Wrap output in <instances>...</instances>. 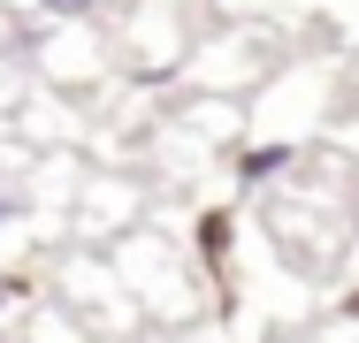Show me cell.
I'll return each mask as SVG.
<instances>
[{
    "label": "cell",
    "mask_w": 359,
    "mask_h": 343,
    "mask_svg": "<svg viewBox=\"0 0 359 343\" xmlns=\"http://www.w3.org/2000/svg\"><path fill=\"white\" fill-rule=\"evenodd\" d=\"M84 160L76 153H8L0 145V260H39L69 237V199Z\"/></svg>",
    "instance_id": "cell-1"
},
{
    "label": "cell",
    "mask_w": 359,
    "mask_h": 343,
    "mask_svg": "<svg viewBox=\"0 0 359 343\" xmlns=\"http://www.w3.org/2000/svg\"><path fill=\"white\" fill-rule=\"evenodd\" d=\"M107 260H115V274H123V290H130V305H138L145 328H191V321L215 313L207 282L191 267V244H184L168 221L130 229L123 244H107Z\"/></svg>",
    "instance_id": "cell-2"
},
{
    "label": "cell",
    "mask_w": 359,
    "mask_h": 343,
    "mask_svg": "<svg viewBox=\"0 0 359 343\" xmlns=\"http://www.w3.org/2000/svg\"><path fill=\"white\" fill-rule=\"evenodd\" d=\"M46 290H54L100 343L145 336V321H138V305H130V290H123V274H115V260L92 252V244H54V252H46Z\"/></svg>",
    "instance_id": "cell-3"
},
{
    "label": "cell",
    "mask_w": 359,
    "mask_h": 343,
    "mask_svg": "<svg viewBox=\"0 0 359 343\" xmlns=\"http://www.w3.org/2000/svg\"><path fill=\"white\" fill-rule=\"evenodd\" d=\"M153 221V191H145L138 168H84L76 176V199H69V244H92V252H107V244H123L130 229Z\"/></svg>",
    "instance_id": "cell-4"
},
{
    "label": "cell",
    "mask_w": 359,
    "mask_h": 343,
    "mask_svg": "<svg viewBox=\"0 0 359 343\" xmlns=\"http://www.w3.org/2000/svg\"><path fill=\"white\" fill-rule=\"evenodd\" d=\"M8 343H100V336L76 321V313L62 305V298H54V290H46V298H39V305H31V313L8 328Z\"/></svg>",
    "instance_id": "cell-5"
},
{
    "label": "cell",
    "mask_w": 359,
    "mask_h": 343,
    "mask_svg": "<svg viewBox=\"0 0 359 343\" xmlns=\"http://www.w3.org/2000/svg\"><path fill=\"white\" fill-rule=\"evenodd\" d=\"M0 8H15L31 23H107L123 0H0Z\"/></svg>",
    "instance_id": "cell-6"
},
{
    "label": "cell",
    "mask_w": 359,
    "mask_h": 343,
    "mask_svg": "<svg viewBox=\"0 0 359 343\" xmlns=\"http://www.w3.org/2000/svg\"><path fill=\"white\" fill-rule=\"evenodd\" d=\"M130 343H237V328L222 321V313H207V321H191V328H145V336Z\"/></svg>",
    "instance_id": "cell-7"
},
{
    "label": "cell",
    "mask_w": 359,
    "mask_h": 343,
    "mask_svg": "<svg viewBox=\"0 0 359 343\" xmlns=\"http://www.w3.org/2000/svg\"><path fill=\"white\" fill-rule=\"evenodd\" d=\"M344 107H359V46L344 54Z\"/></svg>",
    "instance_id": "cell-8"
},
{
    "label": "cell",
    "mask_w": 359,
    "mask_h": 343,
    "mask_svg": "<svg viewBox=\"0 0 359 343\" xmlns=\"http://www.w3.org/2000/svg\"><path fill=\"white\" fill-rule=\"evenodd\" d=\"M138 8H191V15H215L207 0H138Z\"/></svg>",
    "instance_id": "cell-9"
},
{
    "label": "cell",
    "mask_w": 359,
    "mask_h": 343,
    "mask_svg": "<svg viewBox=\"0 0 359 343\" xmlns=\"http://www.w3.org/2000/svg\"><path fill=\"white\" fill-rule=\"evenodd\" d=\"M0 343H8V328H0Z\"/></svg>",
    "instance_id": "cell-10"
}]
</instances>
